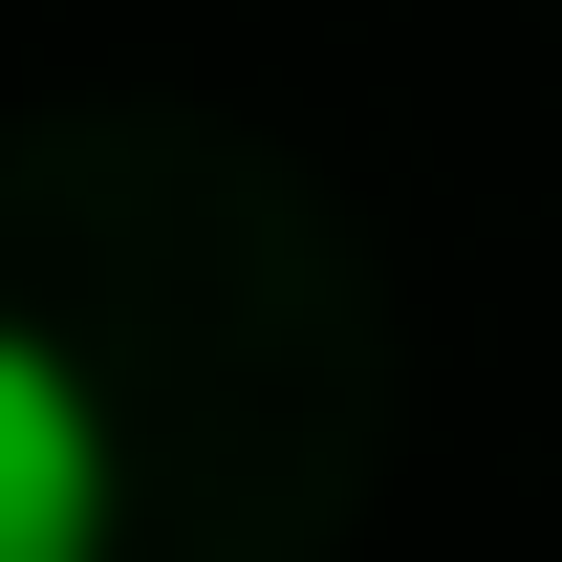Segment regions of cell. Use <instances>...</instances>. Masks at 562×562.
I'll return each instance as SVG.
<instances>
[{
	"instance_id": "1",
	"label": "cell",
	"mask_w": 562,
	"mask_h": 562,
	"mask_svg": "<svg viewBox=\"0 0 562 562\" xmlns=\"http://www.w3.org/2000/svg\"><path fill=\"white\" fill-rule=\"evenodd\" d=\"M87 519H109V412L44 325H0V562H66Z\"/></svg>"
}]
</instances>
